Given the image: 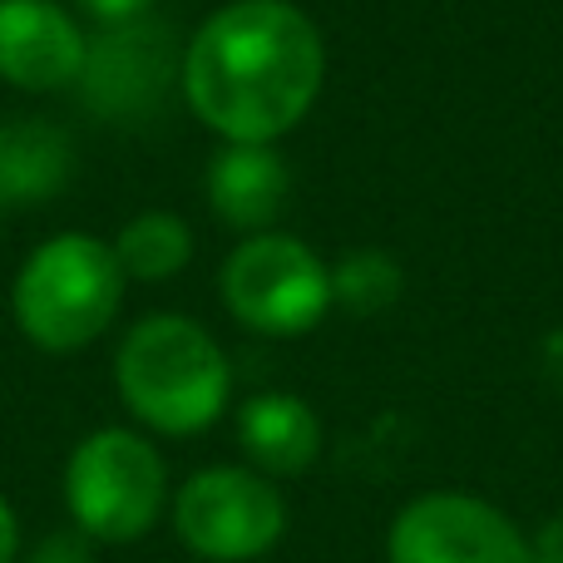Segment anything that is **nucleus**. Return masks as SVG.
Returning a JSON list of instances; mask_svg holds the SVG:
<instances>
[{
  "label": "nucleus",
  "instance_id": "nucleus-1",
  "mask_svg": "<svg viewBox=\"0 0 563 563\" xmlns=\"http://www.w3.org/2000/svg\"><path fill=\"white\" fill-rule=\"evenodd\" d=\"M327 79V40L291 0H228L184 45L188 109L223 144L287 139Z\"/></svg>",
  "mask_w": 563,
  "mask_h": 563
},
{
  "label": "nucleus",
  "instance_id": "nucleus-2",
  "mask_svg": "<svg viewBox=\"0 0 563 563\" xmlns=\"http://www.w3.org/2000/svg\"><path fill=\"white\" fill-rule=\"evenodd\" d=\"M114 386L139 426L158 435H198L233 400V366L203 321L154 311L119 341Z\"/></svg>",
  "mask_w": 563,
  "mask_h": 563
},
{
  "label": "nucleus",
  "instance_id": "nucleus-3",
  "mask_svg": "<svg viewBox=\"0 0 563 563\" xmlns=\"http://www.w3.org/2000/svg\"><path fill=\"white\" fill-rule=\"evenodd\" d=\"M124 282L129 277L114 257V243L89 233H59L20 263L10 282V311L30 346L69 356L114 327L124 307Z\"/></svg>",
  "mask_w": 563,
  "mask_h": 563
},
{
  "label": "nucleus",
  "instance_id": "nucleus-4",
  "mask_svg": "<svg viewBox=\"0 0 563 563\" xmlns=\"http://www.w3.org/2000/svg\"><path fill=\"white\" fill-rule=\"evenodd\" d=\"M69 525L95 544H139L164 519L168 465L154 440L124 426H104L75 445L65 465Z\"/></svg>",
  "mask_w": 563,
  "mask_h": 563
},
{
  "label": "nucleus",
  "instance_id": "nucleus-5",
  "mask_svg": "<svg viewBox=\"0 0 563 563\" xmlns=\"http://www.w3.org/2000/svg\"><path fill=\"white\" fill-rule=\"evenodd\" d=\"M223 307L257 336H307L331 311V263L291 233H253L228 253Z\"/></svg>",
  "mask_w": 563,
  "mask_h": 563
},
{
  "label": "nucleus",
  "instance_id": "nucleus-6",
  "mask_svg": "<svg viewBox=\"0 0 563 563\" xmlns=\"http://www.w3.org/2000/svg\"><path fill=\"white\" fill-rule=\"evenodd\" d=\"M174 529L203 563H247L273 554L287 534V499L267 475L208 465L174 495Z\"/></svg>",
  "mask_w": 563,
  "mask_h": 563
},
{
  "label": "nucleus",
  "instance_id": "nucleus-7",
  "mask_svg": "<svg viewBox=\"0 0 563 563\" xmlns=\"http://www.w3.org/2000/svg\"><path fill=\"white\" fill-rule=\"evenodd\" d=\"M386 563H534V554L505 509L460 489H430L390 519Z\"/></svg>",
  "mask_w": 563,
  "mask_h": 563
},
{
  "label": "nucleus",
  "instance_id": "nucleus-8",
  "mask_svg": "<svg viewBox=\"0 0 563 563\" xmlns=\"http://www.w3.org/2000/svg\"><path fill=\"white\" fill-rule=\"evenodd\" d=\"M178 75H184V49L168 40V25L134 20L89 40L75 89L99 119H148L158 99H168V85H178Z\"/></svg>",
  "mask_w": 563,
  "mask_h": 563
},
{
  "label": "nucleus",
  "instance_id": "nucleus-9",
  "mask_svg": "<svg viewBox=\"0 0 563 563\" xmlns=\"http://www.w3.org/2000/svg\"><path fill=\"white\" fill-rule=\"evenodd\" d=\"M89 35L59 0H0V79L25 95L75 89Z\"/></svg>",
  "mask_w": 563,
  "mask_h": 563
},
{
  "label": "nucleus",
  "instance_id": "nucleus-10",
  "mask_svg": "<svg viewBox=\"0 0 563 563\" xmlns=\"http://www.w3.org/2000/svg\"><path fill=\"white\" fill-rule=\"evenodd\" d=\"M203 194L218 223L233 233H273L287 213L291 168L277 154V144H223L203 168Z\"/></svg>",
  "mask_w": 563,
  "mask_h": 563
},
{
  "label": "nucleus",
  "instance_id": "nucleus-11",
  "mask_svg": "<svg viewBox=\"0 0 563 563\" xmlns=\"http://www.w3.org/2000/svg\"><path fill=\"white\" fill-rule=\"evenodd\" d=\"M238 445L257 475H301L321 455V416L291 390H257L238 410Z\"/></svg>",
  "mask_w": 563,
  "mask_h": 563
},
{
  "label": "nucleus",
  "instance_id": "nucleus-12",
  "mask_svg": "<svg viewBox=\"0 0 563 563\" xmlns=\"http://www.w3.org/2000/svg\"><path fill=\"white\" fill-rule=\"evenodd\" d=\"M69 164L75 158L65 129L40 119L0 124V208H30L55 198L69 178Z\"/></svg>",
  "mask_w": 563,
  "mask_h": 563
},
{
  "label": "nucleus",
  "instance_id": "nucleus-13",
  "mask_svg": "<svg viewBox=\"0 0 563 563\" xmlns=\"http://www.w3.org/2000/svg\"><path fill=\"white\" fill-rule=\"evenodd\" d=\"M114 257L124 277L134 282H168L194 263V228L168 208H148V213L129 218L114 238Z\"/></svg>",
  "mask_w": 563,
  "mask_h": 563
},
{
  "label": "nucleus",
  "instance_id": "nucleus-14",
  "mask_svg": "<svg viewBox=\"0 0 563 563\" xmlns=\"http://www.w3.org/2000/svg\"><path fill=\"white\" fill-rule=\"evenodd\" d=\"M406 291V273L380 247H356L341 263H331V307H346L351 317H380Z\"/></svg>",
  "mask_w": 563,
  "mask_h": 563
},
{
  "label": "nucleus",
  "instance_id": "nucleus-15",
  "mask_svg": "<svg viewBox=\"0 0 563 563\" xmlns=\"http://www.w3.org/2000/svg\"><path fill=\"white\" fill-rule=\"evenodd\" d=\"M25 563H95V539L79 534L75 525H65V529L40 539Z\"/></svg>",
  "mask_w": 563,
  "mask_h": 563
},
{
  "label": "nucleus",
  "instance_id": "nucleus-16",
  "mask_svg": "<svg viewBox=\"0 0 563 563\" xmlns=\"http://www.w3.org/2000/svg\"><path fill=\"white\" fill-rule=\"evenodd\" d=\"M158 0H75V10H85L99 30L109 25H134V20H148Z\"/></svg>",
  "mask_w": 563,
  "mask_h": 563
},
{
  "label": "nucleus",
  "instance_id": "nucleus-17",
  "mask_svg": "<svg viewBox=\"0 0 563 563\" xmlns=\"http://www.w3.org/2000/svg\"><path fill=\"white\" fill-rule=\"evenodd\" d=\"M529 554H534V563H563V515H554L529 539Z\"/></svg>",
  "mask_w": 563,
  "mask_h": 563
},
{
  "label": "nucleus",
  "instance_id": "nucleus-18",
  "mask_svg": "<svg viewBox=\"0 0 563 563\" xmlns=\"http://www.w3.org/2000/svg\"><path fill=\"white\" fill-rule=\"evenodd\" d=\"M20 554V519H15V509L0 499V563H15Z\"/></svg>",
  "mask_w": 563,
  "mask_h": 563
},
{
  "label": "nucleus",
  "instance_id": "nucleus-19",
  "mask_svg": "<svg viewBox=\"0 0 563 563\" xmlns=\"http://www.w3.org/2000/svg\"><path fill=\"white\" fill-rule=\"evenodd\" d=\"M544 371H549V380H554L559 396H563V331H554V336L544 341Z\"/></svg>",
  "mask_w": 563,
  "mask_h": 563
}]
</instances>
